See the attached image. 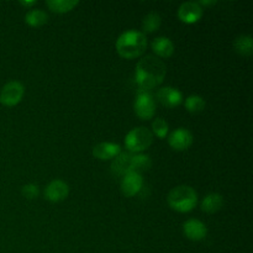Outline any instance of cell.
<instances>
[{
  "instance_id": "cell-1",
  "label": "cell",
  "mask_w": 253,
  "mask_h": 253,
  "mask_svg": "<svg viewBox=\"0 0 253 253\" xmlns=\"http://www.w3.org/2000/svg\"><path fill=\"white\" fill-rule=\"evenodd\" d=\"M167 68L162 59L148 54L142 57L136 64L135 81L138 90L150 91L155 86H158L165 79Z\"/></svg>"
},
{
  "instance_id": "cell-2",
  "label": "cell",
  "mask_w": 253,
  "mask_h": 253,
  "mask_svg": "<svg viewBox=\"0 0 253 253\" xmlns=\"http://www.w3.org/2000/svg\"><path fill=\"white\" fill-rule=\"evenodd\" d=\"M116 51L123 58L133 59L141 57L147 48V37L138 30L124 31L116 40Z\"/></svg>"
},
{
  "instance_id": "cell-3",
  "label": "cell",
  "mask_w": 253,
  "mask_h": 253,
  "mask_svg": "<svg viewBox=\"0 0 253 253\" xmlns=\"http://www.w3.org/2000/svg\"><path fill=\"white\" fill-rule=\"evenodd\" d=\"M167 202L170 209L175 211L189 212L197 207L198 193L189 185H178L168 193Z\"/></svg>"
},
{
  "instance_id": "cell-4",
  "label": "cell",
  "mask_w": 253,
  "mask_h": 253,
  "mask_svg": "<svg viewBox=\"0 0 253 253\" xmlns=\"http://www.w3.org/2000/svg\"><path fill=\"white\" fill-rule=\"evenodd\" d=\"M124 142H125V147L131 153H141L152 145L153 133L147 127L138 126L128 131Z\"/></svg>"
},
{
  "instance_id": "cell-5",
  "label": "cell",
  "mask_w": 253,
  "mask_h": 253,
  "mask_svg": "<svg viewBox=\"0 0 253 253\" xmlns=\"http://www.w3.org/2000/svg\"><path fill=\"white\" fill-rule=\"evenodd\" d=\"M135 114L142 120H150L156 114V101L153 95L147 90H138L133 103Z\"/></svg>"
},
{
  "instance_id": "cell-6",
  "label": "cell",
  "mask_w": 253,
  "mask_h": 253,
  "mask_svg": "<svg viewBox=\"0 0 253 253\" xmlns=\"http://www.w3.org/2000/svg\"><path fill=\"white\" fill-rule=\"evenodd\" d=\"M25 88L22 83L17 81L7 82L0 90V104L4 106H15L22 100Z\"/></svg>"
},
{
  "instance_id": "cell-7",
  "label": "cell",
  "mask_w": 253,
  "mask_h": 253,
  "mask_svg": "<svg viewBox=\"0 0 253 253\" xmlns=\"http://www.w3.org/2000/svg\"><path fill=\"white\" fill-rule=\"evenodd\" d=\"M203 6L198 1H185L178 7V17L184 24H194L198 22L203 16Z\"/></svg>"
},
{
  "instance_id": "cell-8",
  "label": "cell",
  "mask_w": 253,
  "mask_h": 253,
  "mask_svg": "<svg viewBox=\"0 0 253 253\" xmlns=\"http://www.w3.org/2000/svg\"><path fill=\"white\" fill-rule=\"evenodd\" d=\"M143 179L140 173L130 172L123 175L121 179V192L125 197L131 198L137 195L142 190Z\"/></svg>"
},
{
  "instance_id": "cell-9",
  "label": "cell",
  "mask_w": 253,
  "mask_h": 253,
  "mask_svg": "<svg viewBox=\"0 0 253 253\" xmlns=\"http://www.w3.org/2000/svg\"><path fill=\"white\" fill-rule=\"evenodd\" d=\"M69 194V187L64 180L53 179L44 188V198L52 203H59Z\"/></svg>"
},
{
  "instance_id": "cell-10",
  "label": "cell",
  "mask_w": 253,
  "mask_h": 253,
  "mask_svg": "<svg viewBox=\"0 0 253 253\" xmlns=\"http://www.w3.org/2000/svg\"><path fill=\"white\" fill-rule=\"evenodd\" d=\"M194 137L193 133L188 128L178 127L173 132H170L168 137V143L175 151H185L192 146Z\"/></svg>"
},
{
  "instance_id": "cell-11",
  "label": "cell",
  "mask_w": 253,
  "mask_h": 253,
  "mask_svg": "<svg viewBox=\"0 0 253 253\" xmlns=\"http://www.w3.org/2000/svg\"><path fill=\"white\" fill-rule=\"evenodd\" d=\"M156 98L166 108H177L183 101V95L177 88L162 86L156 93Z\"/></svg>"
},
{
  "instance_id": "cell-12",
  "label": "cell",
  "mask_w": 253,
  "mask_h": 253,
  "mask_svg": "<svg viewBox=\"0 0 253 253\" xmlns=\"http://www.w3.org/2000/svg\"><path fill=\"white\" fill-rule=\"evenodd\" d=\"M183 232L190 241H202L207 237V225L198 219H189L183 224Z\"/></svg>"
},
{
  "instance_id": "cell-13",
  "label": "cell",
  "mask_w": 253,
  "mask_h": 253,
  "mask_svg": "<svg viewBox=\"0 0 253 253\" xmlns=\"http://www.w3.org/2000/svg\"><path fill=\"white\" fill-rule=\"evenodd\" d=\"M120 153V145L115 142H100L93 147V156L100 161L114 160Z\"/></svg>"
},
{
  "instance_id": "cell-14",
  "label": "cell",
  "mask_w": 253,
  "mask_h": 253,
  "mask_svg": "<svg viewBox=\"0 0 253 253\" xmlns=\"http://www.w3.org/2000/svg\"><path fill=\"white\" fill-rule=\"evenodd\" d=\"M151 47L158 58L160 57L161 58H169L174 53V43L172 42V40L166 36L156 37L151 43Z\"/></svg>"
},
{
  "instance_id": "cell-15",
  "label": "cell",
  "mask_w": 253,
  "mask_h": 253,
  "mask_svg": "<svg viewBox=\"0 0 253 253\" xmlns=\"http://www.w3.org/2000/svg\"><path fill=\"white\" fill-rule=\"evenodd\" d=\"M131 160H132V153L131 152H121L116 156L111 163V172L115 175H125L126 173L131 172Z\"/></svg>"
},
{
  "instance_id": "cell-16",
  "label": "cell",
  "mask_w": 253,
  "mask_h": 253,
  "mask_svg": "<svg viewBox=\"0 0 253 253\" xmlns=\"http://www.w3.org/2000/svg\"><path fill=\"white\" fill-rule=\"evenodd\" d=\"M202 210L209 214H214V212L219 211L222 207H224V198L219 193H210L207 197L203 199L202 202Z\"/></svg>"
},
{
  "instance_id": "cell-17",
  "label": "cell",
  "mask_w": 253,
  "mask_h": 253,
  "mask_svg": "<svg viewBox=\"0 0 253 253\" xmlns=\"http://www.w3.org/2000/svg\"><path fill=\"white\" fill-rule=\"evenodd\" d=\"M48 21V15L46 11L41 9H30L25 15V22L29 26L40 27L43 26Z\"/></svg>"
},
{
  "instance_id": "cell-18",
  "label": "cell",
  "mask_w": 253,
  "mask_h": 253,
  "mask_svg": "<svg viewBox=\"0 0 253 253\" xmlns=\"http://www.w3.org/2000/svg\"><path fill=\"white\" fill-rule=\"evenodd\" d=\"M152 166V160L148 155L145 153H132L131 160V172L140 173L148 170Z\"/></svg>"
},
{
  "instance_id": "cell-19",
  "label": "cell",
  "mask_w": 253,
  "mask_h": 253,
  "mask_svg": "<svg viewBox=\"0 0 253 253\" xmlns=\"http://www.w3.org/2000/svg\"><path fill=\"white\" fill-rule=\"evenodd\" d=\"M78 4L79 1L77 0H47L46 1L48 9L57 14H64V12L71 11Z\"/></svg>"
},
{
  "instance_id": "cell-20",
  "label": "cell",
  "mask_w": 253,
  "mask_h": 253,
  "mask_svg": "<svg viewBox=\"0 0 253 253\" xmlns=\"http://www.w3.org/2000/svg\"><path fill=\"white\" fill-rule=\"evenodd\" d=\"M235 51L242 56H251L253 52V42L251 35H241L234 42Z\"/></svg>"
},
{
  "instance_id": "cell-21",
  "label": "cell",
  "mask_w": 253,
  "mask_h": 253,
  "mask_svg": "<svg viewBox=\"0 0 253 253\" xmlns=\"http://www.w3.org/2000/svg\"><path fill=\"white\" fill-rule=\"evenodd\" d=\"M162 24V19H161L160 14L156 11H151L146 15L142 19V32H155L157 31Z\"/></svg>"
},
{
  "instance_id": "cell-22",
  "label": "cell",
  "mask_w": 253,
  "mask_h": 253,
  "mask_svg": "<svg viewBox=\"0 0 253 253\" xmlns=\"http://www.w3.org/2000/svg\"><path fill=\"white\" fill-rule=\"evenodd\" d=\"M205 105H207V104H205L204 98L198 95V94H192V95H189L184 100L185 109L192 114L202 113L205 109Z\"/></svg>"
},
{
  "instance_id": "cell-23",
  "label": "cell",
  "mask_w": 253,
  "mask_h": 253,
  "mask_svg": "<svg viewBox=\"0 0 253 253\" xmlns=\"http://www.w3.org/2000/svg\"><path fill=\"white\" fill-rule=\"evenodd\" d=\"M152 131L158 138H165L168 135V131H169V126L168 123L162 118H157L153 120L152 123Z\"/></svg>"
},
{
  "instance_id": "cell-24",
  "label": "cell",
  "mask_w": 253,
  "mask_h": 253,
  "mask_svg": "<svg viewBox=\"0 0 253 253\" xmlns=\"http://www.w3.org/2000/svg\"><path fill=\"white\" fill-rule=\"evenodd\" d=\"M39 185L37 184H32V183H30V184H26L22 187V195H24L25 198H27V199H35V198L39 197Z\"/></svg>"
},
{
  "instance_id": "cell-25",
  "label": "cell",
  "mask_w": 253,
  "mask_h": 253,
  "mask_svg": "<svg viewBox=\"0 0 253 253\" xmlns=\"http://www.w3.org/2000/svg\"><path fill=\"white\" fill-rule=\"evenodd\" d=\"M20 4H21L22 6L31 7V6H34V5H36V1H21Z\"/></svg>"
},
{
  "instance_id": "cell-26",
  "label": "cell",
  "mask_w": 253,
  "mask_h": 253,
  "mask_svg": "<svg viewBox=\"0 0 253 253\" xmlns=\"http://www.w3.org/2000/svg\"><path fill=\"white\" fill-rule=\"evenodd\" d=\"M216 1H205V0H200V1H198V4L202 6V5H214Z\"/></svg>"
}]
</instances>
